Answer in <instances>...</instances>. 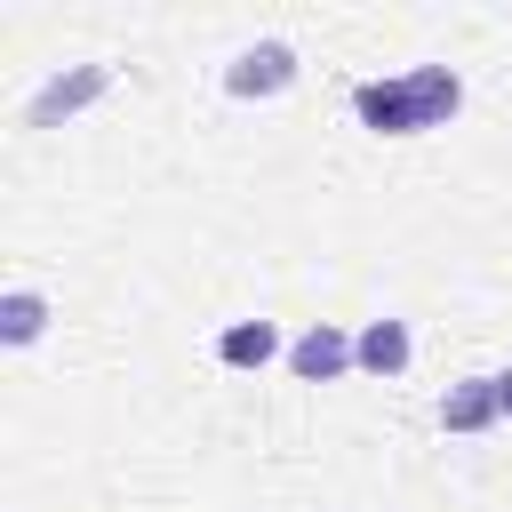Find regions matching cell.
Masks as SVG:
<instances>
[{
  "instance_id": "9c48e42d",
  "label": "cell",
  "mask_w": 512,
  "mask_h": 512,
  "mask_svg": "<svg viewBox=\"0 0 512 512\" xmlns=\"http://www.w3.org/2000/svg\"><path fill=\"white\" fill-rule=\"evenodd\" d=\"M96 88H104V80H96V72H80V80H56V88H48V96H40V120H56V112H72V104H88V96H96Z\"/></svg>"
},
{
  "instance_id": "5b68a950",
  "label": "cell",
  "mask_w": 512,
  "mask_h": 512,
  "mask_svg": "<svg viewBox=\"0 0 512 512\" xmlns=\"http://www.w3.org/2000/svg\"><path fill=\"white\" fill-rule=\"evenodd\" d=\"M352 352H360V368L392 376V368H408V328H400V320H376V328H368V336H360Z\"/></svg>"
},
{
  "instance_id": "30bf717a",
  "label": "cell",
  "mask_w": 512,
  "mask_h": 512,
  "mask_svg": "<svg viewBox=\"0 0 512 512\" xmlns=\"http://www.w3.org/2000/svg\"><path fill=\"white\" fill-rule=\"evenodd\" d=\"M496 408H504V416H512V376H496Z\"/></svg>"
},
{
  "instance_id": "277c9868",
  "label": "cell",
  "mask_w": 512,
  "mask_h": 512,
  "mask_svg": "<svg viewBox=\"0 0 512 512\" xmlns=\"http://www.w3.org/2000/svg\"><path fill=\"white\" fill-rule=\"evenodd\" d=\"M408 96H416V128H432V120H448V112H456V80H448L440 64L408 72Z\"/></svg>"
},
{
  "instance_id": "3957f363",
  "label": "cell",
  "mask_w": 512,
  "mask_h": 512,
  "mask_svg": "<svg viewBox=\"0 0 512 512\" xmlns=\"http://www.w3.org/2000/svg\"><path fill=\"white\" fill-rule=\"evenodd\" d=\"M488 416H504V408H496V376H488V384H456V392L440 400V424H448V432H480Z\"/></svg>"
},
{
  "instance_id": "7a4b0ae2",
  "label": "cell",
  "mask_w": 512,
  "mask_h": 512,
  "mask_svg": "<svg viewBox=\"0 0 512 512\" xmlns=\"http://www.w3.org/2000/svg\"><path fill=\"white\" fill-rule=\"evenodd\" d=\"M360 120H368V128H392V136L416 128V96H408V80H368V88H360Z\"/></svg>"
},
{
  "instance_id": "ba28073f",
  "label": "cell",
  "mask_w": 512,
  "mask_h": 512,
  "mask_svg": "<svg viewBox=\"0 0 512 512\" xmlns=\"http://www.w3.org/2000/svg\"><path fill=\"white\" fill-rule=\"evenodd\" d=\"M40 320H48V304H40V296H24V288L0 304V336H8V344H32V336H40Z\"/></svg>"
},
{
  "instance_id": "52a82bcc",
  "label": "cell",
  "mask_w": 512,
  "mask_h": 512,
  "mask_svg": "<svg viewBox=\"0 0 512 512\" xmlns=\"http://www.w3.org/2000/svg\"><path fill=\"white\" fill-rule=\"evenodd\" d=\"M272 352H280V336H272L264 320H240V328H224V360H232V368H264Z\"/></svg>"
},
{
  "instance_id": "8992f818",
  "label": "cell",
  "mask_w": 512,
  "mask_h": 512,
  "mask_svg": "<svg viewBox=\"0 0 512 512\" xmlns=\"http://www.w3.org/2000/svg\"><path fill=\"white\" fill-rule=\"evenodd\" d=\"M344 360H360V352H352V344H344L336 328H312V336L296 344V376H312V384H320V376H336Z\"/></svg>"
},
{
  "instance_id": "6da1fadb",
  "label": "cell",
  "mask_w": 512,
  "mask_h": 512,
  "mask_svg": "<svg viewBox=\"0 0 512 512\" xmlns=\"http://www.w3.org/2000/svg\"><path fill=\"white\" fill-rule=\"evenodd\" d=\"M272 88H288V48L280 40H264L232 64V96H272Z\"/></svg>"
}]
</instances>
